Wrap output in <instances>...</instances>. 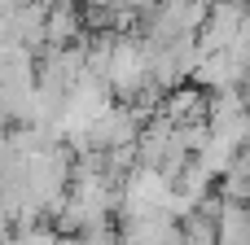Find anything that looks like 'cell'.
Returning a JSON list of instances; mask_svg holds the SVG:
<instances>
[{"label": "cell", "mask_w": 250, "mask_h": 245, "mask_svg": "<svg viewBox=\"0 0 250 245\" xmlns=\"http://www.w3.org/2000/svg\"><path fill=\"white\" fill-rule=\"evenodd\" d=\"M246 75H250V66L233 48H224V53H202V61L193 70V83L207 88V92H224V88H242Z\"/></svg>", "instance_id": "6da1fadb"}, {"label": "cell", "mask_w": 250, "mask_h": 245, "mask_svg": "<svg viewBox=\"0 0 250 245\" xmlns=\"http://www.w3.org/2000/svg\"><path fill=\"white\" fill-rule=\"evenodd\" d=\"M83 35V13L75 0H53L48 22H44V48H70Z\"/></svg>", "instance_id": "3957f363"}, {"label": "cell", "mask_w": 250, "mask_h": 245, "mask_svg": "<svg viewBox=\"0 0 250 245\" xmlns=\"http://www.w3.org/2000/svg\"><path fill=\"white\" fill-rule=\"evenodd\" d=\"M171 184H176V193H180V197H189V202H198V206H202V197H211V188L220 184V175H215L202 158H189V167H185Z\"/></svg>", "instance_id": "277c9868"}, {"label": "cell", "mask_w": 250, "mask_h": 245, "mask_svg": "<svg viewBox=\"0 0 250 245\" xmlns=\"http://www.w3.org/2000/svg\"><path fill=\"white\" fill-rule=\"evenodd\" d=\"M207 101L211 92L198 88V83H180L163 96V118L176 123V127H189V123H207Z\"/></svg>", "instance_id": "7a4b0ae2"}, {"label": "cell", "mask_w": 250, "mask_h": 245, "mask_svg": "<svg viewBox=\"0 0 250 245\" xmlns=\"http://www.w3.org/2000/svg\"><path fill=\"white\" fill-rule=\"evenodd\" d=\"M242 96H246V110H250V75H246V83H242Z\"/></svg>", "instance_id": "8992f818"}, {"label": "cell", "mask_w": 250, "mask_h": 245, "mask_svg": "<svg viewBox=\"0 0 250 245\" xmlns=\"http://www.w3.org/2000/svg\"><path fill=\"white\" fill-rule=\"evenodd\" d=\"M215 237H220V245H250V206L224 202V210L215 219Z\"/></svg>", "instance_id": "5b68a950"}]
</instances>
